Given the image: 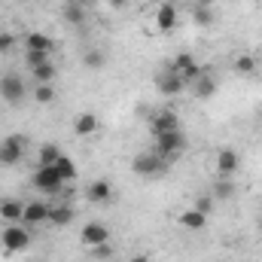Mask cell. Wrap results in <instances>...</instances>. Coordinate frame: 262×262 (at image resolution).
I'll return each instance as SVG.
<instances>
[{"instance_id":"1","label":"cell","mask_w":262,"mask_h":262,"mask_svg":"<svg viewBox=\"0 0 262 262\" xmlns=\"http://www.w3.org/2000/svg\"><path fill=\"white\" fill-rule=\"evenodd\" d=\"M156 140V146H152V152L159 156V159H165L168 165L174 162V159H180V152L186 149V134L177 128V131H168V134H162V137H152Z\"/></svg>"},{"instance_id":"2","label":"cell","mask_w":262,"mask_h":262,"mask_svg":"<svg viewBox=\"0 0 262 262\" xmlns=\"http://www.w3.org/2000/svg\"><path fill=\"white\" fill-rule=\"evenodd\" d=\"M131 171H134L137 177H162V174L168 171V162L159 159L156 152H140V156H134Z\"/></svg>"},{"instance_id":"3","label":"cell","mask_w":262,"mask_h":262,"mask_svg":"<svg viewBox=\"0 0 262 262\" xmlns=\"http://www.w3.org/2000/svg\"><path fill=\"white\" fill-rule=\"evenodd\" d=\"M0 244L6 253H21L28 244H31V232L25 226H15V223H6L3 235H0Z\"/></svg>"},{"instance_id":"4","label":"cell","mask_w":262,"mask_h":262,"mask_svg":"<svg viewBox=\"0 0 262 262\" xmlns=\"http://www.w3.org/2000/svg\"><path fill=\"white\" fill-rule=\"evenodd\" d=\"M25 95H28V89H25L21 76H15V73L0 76V98H3L9 107H18V104L25 101Z\"/></svg>"},{"instance_id":"5","label":"cell","mask_w":262,"mask_h":262,"mask_svg":"<svg viewBox=\"0 0 262 262\" xmlns=\"http://www.w3.org/2000/svg\"><path fill=\"white\" fill-rule=\"evenodd\" d=\"M34 186H37L40 192H61L64 180H61V174H58L55 165H40V168L34 171Z\"/></svg>"},{"instance_id":"6","label":"cell","mask_w":262,"mask_h":262,"mask_svg":"<svg viewBox=\"0 0 262 262\" xmlns=\"http://www.w3.org/2000/svg\"><path fill=\"white\" fill-rule=\"evenodd\" d=\"M177 128H180V116H177L174 110H159V113L149 116V131H152V137H162V134L177 131Z\"/></svg>"},{"instance_id":"7","label":"cell","mask_w":262,"mask_h":262,"mask_svg":"<svg viewBox=\"0 0 262 262\" xmlns=\"http://www.w3.org/2000/svg\"><path fill=\"white\" fill-rule=\"evenodd\" d=\"M156 85H159V92L165 95V98H174V95H180L183 89H186V79L177 73V70H162L159 76H156Z\"/></svg>"},{"instance_id":"8","label":"cell","mask_w":262,"mask_h":262,"mask_svg":"<svg viewBox=\"0 0 262 262\" xmlns=\"http://www.w3.org/2000/svg\"><path fill=\"white\" fill-rule=\"evenodd\" d=\"M49 207H52V204H46V201H31V204H25L21 226H25V229H34V226H40V223H49Z\"/></svg>"},{"instance_id":"9","label":"cell","mask_w":262,"mask_h":262,"mask_svg":"<svg viewBox=\"0 0 262 262\" xmlns=\"http://www.w3.org/2000/svg\"><path fill=\"white\" fill-rule=\"evenodd\" d=\"M171 70H177V73L186 79V85H192L198 76H201V67L195 64V58H192L189 52H180V55H174V61H171Z\"/></svg>"},{"instance_id":"10","label":"cell","mask_w":262,"mask_h":262,"mask_svg":"<svg viewBox=\"0 0 262 262\" xmlns=\"http://www.w3.org/2000/svg\"><path fill=\"white\" fill-rule=\"evenodd\" d=\"M25 156V140L21 137H6L0 143V165H18Z\"/></svg>"},{"instance_id":"11","label":"cell","mask_w":262,"mask_h":262,"mask_svg":"<svg viewBox=\"0 0 262 262\" xmlns=\"http://www.w3.org/2000/svg\"><path fill=\"white\" fill-rule=\"evenodd\" d=\"M110 241V229L104 223H89L82 226V244L85 247H98V244H107Z\"/></svg>"},{"instance_id":"12","label":"cell","mask_w":262,"mask_h":262,"mask_svg":"<svg viewBox=\"0 0 262 262\" xmlns=\"http://www.w3.org/2000/svg\"><path fill=\"white\" fill-rule=\"evenodd\" d=\"M85 195H89V201H95V204H107V201L113 198V183H110L107 177L92 180V183H89V189H85Z\"/></svg>"},{"instance_id":"13","label":"cell","mask_w":262,"mask_h":262,"mask_svg":"<svg viewBox=\"0 0 262 262\" xmlns=\"http://www.w3.org/2000/svg\"><path fill=\"white\" fill-rule=\"evenodd\" d=\"M174 25H177V6L174 3H159V9H156V28L162 34H168V31H174Z\"/></svg>"},{"instance_id":"14","label":"cell","mask_w":262,"mask_h":262,"mask_svg":"<svg viewBox=\"0 0 262 262\" xmlns=\"http://www.w3.org/2000/svg\"><path fill=\"white\" fill-rule=\"evenodd\" d=\"M238 165H241V156L235 149H220V156H216V174L220 177H232L238 171Z\"/></svg>"},{"instance_id":"15","label":"cell","mask_w":262,"mask_h":262,"mask_svg":"<svg viewBox=\"0 0 262 262\" xmlns=\"http://www.w3.org/2000/svg\"><path fill=\"white\" fill-rule=\"evenodd\" d=\"M25 46H28L31 52H49V55H52V49H55L52 37H46V34H40V31L25 34Z\"/></svg>"},{"instance_id":"16","label":"cell","mask_w":262,"mask_h":262,"mask_svg":"<svg viewBox=\"0 0 262 262\" xmlns=\"http://www.w3.org/2000/svg\"><path fill=\"white\" fill-rule=\"evenodd\" d=\"M73 216H76V213H73V207H70V204H52V207H49V223H52L55 229L70 226V223H73Z\"/></svg>"},{"instance_id":"17","label":"cell","mask_w":262,"mask_h":262,"mask_svg":"<svg viewBox=\"0 0 262 262\" xmlns=\"http://www.w3.org/2000/svg\"><path fill=\"white\" fill-rule=\"evenodd\" d=\"M21 213H25V201H18V198L0 201V216H3L6 223H21Z\"/></svg>"},{"instance_id":"18","label":"cell","mask_w":262,"mask_h":262,"mask_svg":"<svg viewBox=\"0 0 262 262\" xmlns=\"http://www.w3.org/2000/svg\"><path fill=\"white\" fill-rule=\"evenodd\" d=\"M180 226L189 229V232H201V229L207 226V213H201V210H195V207H189V210L180 213Z\"/></svg>"},{"instance_id":"19","label":"cell","mask_w":262,"mask_h":262,"mask_svg":"<svg viewBox=\"0 0 262 262\" xmlns=\"http://www.w3.org/2000/svg\"><path fill=\"white\" fill-rule=\"evenodd\" d=\"M73 131H76L79 137L95 134V131H98V116H95V113H79V116H76V122H73Z\"/></svg>"},{"instance_id":"20","label":"cell","mask_w":262,"mask_h":262,"mask_svg":"<svg viewBox=\"0 0 262 262\" xmlns=\"http://www.w3.org/2000/svg\"><path fill=\"white\" fill-rule=\"evenodd\" d=\"M192 92H195V98H201V101L213 98V92H216V82H213V76L201 73V76H198L195 82H192Z\"/></svg>"},{"instance_id":"21","label":"cell","mask_w":262,"mask_h":262,"mask_svg":"<svg viewBox=\"0 0 262 262\" xmlns=\"http://www.w3.org/2000/svg\"><path fill=\"white\" fill-rule=\"evenodd\" d=\"M64 21L73 25V28H82V25H85V6H79L76 0H70L64 6Z\"/></svg>"},{"instance_id":"22","label":"cell","mask_w":262,"mask_h":262,"mask_svg":"<svg viewBox=\"0 0 262 262\" xmlns=\"http://www.w3.org/2000/svg\"><path fill=\"white\" fill-rule=\"evenodd\" d=\"M34 101H37V104H52V101H55L52 82H37V85H34Z\"/></svg>"},{"instance_id":"23","label":"cell","mask_w":262,"mask_h":262,"mask_svg":"<svg viewBox=\"0 0 262 262\" xmlns=\"http://www.w3.org/2000/svg\"><path fill=\"white\" fill-rule=\"evenodd\" d=\"M235 195V183H232V177H220L216 183H213V198H220V201H226V198Z\"/></svg>"},{"instance_id":"24","label":"cell","mask_w":262,"mask_h":262,"mask_svg":"<svg viewBox=\"0 0 262 262\" xmlns=\"http://www.w3.org/2000/svg\"><path fill=\"white\" fill-rule=\"evenodd\" d=\"M55 168H58V174H61V180H76V165H73V162H70V156H64V152H61V156H58V162H55Z\"/></svg>"},{"instance_id":"25","label":"cell","mask_w":262,"mask_h":262,"mask_svg":"<svg viewBox=\"0 0 262 262\" xmlns=\"http://www.w3.org/2000/svg\"><path fill=\"white\" fill-rule=\"evenodd\" d=\"M31 73H34V85L37 82H52L55 79V64L46 61V64H40V67H31Z\"/></svg>"},{"instance_id":"26","label":"cell","mask_w":262,"mask_h":262,"mask_svg":"<svg viewBox=\"0 0 262 262\" xmlns=\"http://www.w3.org/2000/svg\"><path fill=\"white\" fill-rule=\"evenodd\" d=\"M58 156H61V149H58L55 143H43L37 159H40V165H55V162H58Z\"/></svg>"},{"instance_id":"27","label":"cell","mask_w":262,"mask_h":262,"mask_svg":"<svg viewBox=\"0 0 262 262\" xmlns=\"http://www.w3.org/2000/svg\"><path fill=\"white\" fill-rule=\"evenodd\" d=\"M82 64H85V67H92V70H101V67L107 64V55H104L101 49H92V52H85Z\"/></svg>"},{"instance_id":"28","label":"cell","mask_w":262,"mask_h":262,"mask_svg":"<svg viewBox=\"0 0 262 262\" xmlns=\"http://www.w3.org/2000/svg\"><path fill=\"white\" fill-rule=\"evenodd\" d=\"M235 70H238V73H253V70H256V58H253V55H238V58H235Z\"/></svg>"},{"instance_id":"29","label":"cell","mask_w":262,"mask_h":262,"mask_svg":"<svg viewBox=\"0 0 262 262\" xmlns=\"http://www.w3.org/2000/svg\"><path fill=\"white\" fill-rule=\"evenodd\" d=\"M49 61V52H31L28 49V67H40Z\"/></svg>"},{"instance_id":"30","label":"cell","mask_w":262,"mask_h":262,"mask_svg":"<svg viewBox=\"0 0 262 262\" xmlns=\"http://www.w3.org/2000/svg\"><path fill=\"white\" fill-rule=\"evenodd\" d=\"M192 207H195V210H201V213H210V207H213V198H210V195H198Z\"/></svg>"},{"instance_id":"31","label":"cell","mask_w":262,"mask_h":262,"mask_svg":"<svg viewBox=\"0 0 262 262\" xmlns=\"http://www.w3.org/2000/svg\"><path fill=\"white\" fill-rule=\"evenodd\" d=\"M113 250H110V241L107 244H98V247H92V256H98V259H107Z\"/></svg>"},{"instance_id":"32","label":"cell","mask_w":262,"mask_h":262,"mask_svg":"<svg viewBox=\"0 0 262 262\" xmlns=\"http://www.w3.org/2000/svg\"><path fill=\"white\" fill-rule=\"evenodd\" d=\"M210 21H213L210 9H195V25H210Z\"/></svg>"},{"instance_id":"33","label":"cell","mask_w":262,"mask_h":262,"mask_svg":"<svg viewBox=\"0 0 262 262\" xmlns=\"http://www.w3.org/2000/svg\"><path fill=\"white\" fill-rule=\"evenodd\" d=\"M15 46V37L12 34H0V52H9Z\"/></svg>"},{"instance_id":"34","label":"cell","mask_w":262,"mask_h":262,"mask_svg":"<svg viewBox=\"0 0 262 262\" xmlns=\"http://www.w3.org/2000/svg\"><path fill=\"white\" fill-rule=\"evenodd\" d=\"M110 3H113V6H116V9H122V6H125V3H128V0H110Z\"/></svg>"},{"instance_id":"35","label":"cell","mask_w":262,"mask_h":262,"mask_svg":"<svg viewBox=\"0 0 262 262\" xmlns=\"http://www.w3.org/2000/svg\"><path fill=\"white\" fill-rule=\"evenodd\" d=\"M76 3H79V6H85V9H89V6H92V3H95V0H76Z\"/></svg>"},{"instance_id":"36","label":"cell","mask_w":262,"mask_h":262,"mask_svg":"<svg viewBox=\"0 0 262 262\" xmlns=\"http://www.w3.org/2000/svg\"><path fill=\"white\" fill-rule=\"evenodd\" d=\"M159 3H174V0H159Z\"/></svg>"},{"instance_id":"37","label":"cell","mask_w":262,"mask_h":262,"mask_svg":"<svg viewBox=\"0 0 262 262\" xmlns=\"http://www.w3.org/2000/svg\"><path fill=\"white\" fill-rule=\"evenodd\" d=\"M259 61H262V46H259Z\"/></svg>"}]
</instances>
